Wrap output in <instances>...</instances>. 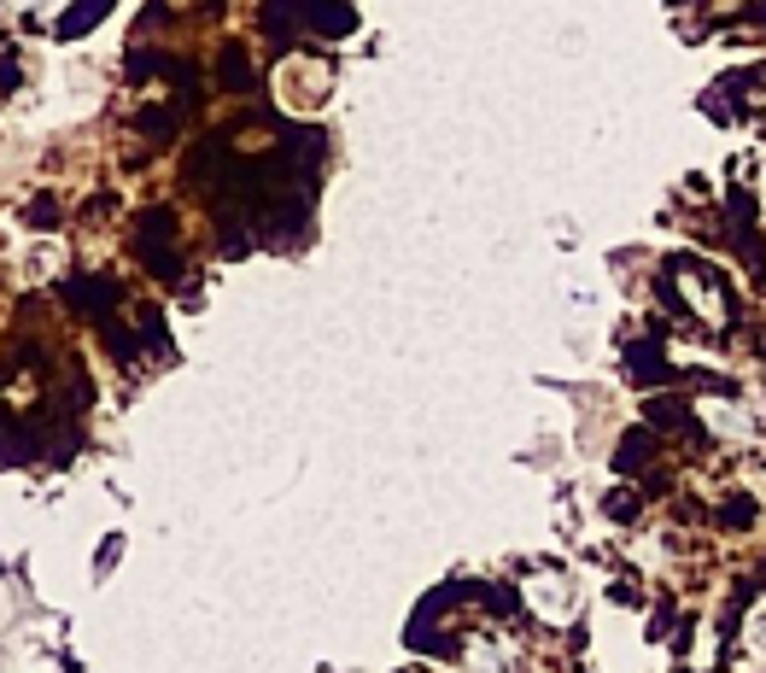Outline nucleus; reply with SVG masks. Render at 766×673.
Instances as JSON below:
<instances>
[]
</instances>
